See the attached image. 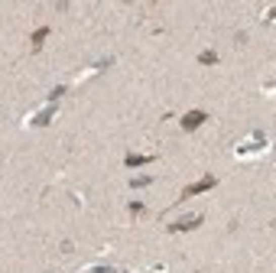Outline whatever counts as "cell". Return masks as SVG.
<instances>
[{
    "instance_id": "obj_1",
    "label": "cell",
    "mask_w": 276,
    "mask_h": 273,
    "mask_svg": "<svg viewBox=\"0 0 276 273\" xmlns=\"http://www.w3.org/2000/svg\"><path fill=\"white\" fill-rule=\"evenodd\" d=\"M266 143H270V140H266L263 130H254V134H247V140H241V143H237V160H250V156L263 153Z\"/></svg>"
},
{
    "instance_id": "obj_2",
    "label": "cell",
    "mask_w": 276,
    "mask_h": 273,
    "mask_svg": "<svg viewBox=\"0 0 276 273\" xmlns=\"http://www.w3.org/2000/svg\"><path fill=\"white\" fill-rule=\"evenodd\" d=\"M214 185H218V179L214 176H205V179H198V182H192L186 192L179 195V199H175V205H179L182 199H192V195H202V192H208V189H214Z\"/></svg>"
},
{
    "instance_id": "obj_3",
    "label": "cell",
    "mask_w": 276,
    "mask_h": 273,
    "mask_svg": "<svg viewBox=\"0 0 276 273\" xmlns=\"http://www.w3.org/2000/svg\"><path fill=\"white\" fill-rule=\"evenodd\" d=\"M205 121H208V114H205V111H186V117H182V130L192 134V130H198Z\"/></svg>"
},
{
    "instance_id": "obj_4",
    "label": "cell",
    "mask_w": 276,
    "mask_h": 273,
    "mask_svg": "<svg viewBox=\"0 0 276 273\" xmlns=\"http://www.w3.org/2000/svg\"><path fill=\"white\" fill-rule=\"evenodd\" d=\"M202 221H205V215H186V218H179L175 224H169V231H175V234H179V231H195Z\"/></svg>"
},
{
    "instance_id": "obj_5",
    "label": "cell",
    "mask_w": 276,
    "mask_h": 273,
    "mask_svg": "<svg viewBox=\"0 0 276 273\" xmlns=\"http://www.w3.org/2000/svg\"><path fill=\"white\" fill-rule=\"evenodd\" d=\"M153 160H156L153 153H127V156H124V166H127V169H136V166H150Z\"/></svg>"
},
{
    "instance_id": "obj_6",
    "label": "cell",
    "mask_w": 276,
    "mask_h": 273,
    "mask_svg": "<svg viewBox=\"0 0 276 273\" xmlns=\"http://www.w3.org/2000/svg\"><path fill=\"white\" fill-rule=\"evenodd\" d=\"M52 117H56V104H45V107H42V111H39V114H36V117H29V121H26V124H33V127H45V124H49V121H52Z\"/></svg>"
},
{
    "instance_id": "obj_7",
    "label": "cell",
    "mask_w": 276,
    "mask_h": 273,
    "mask_svg": "<svg viewBox=\"0 0 276 273\" xmlns=\"http://www.w3.org/2000/svg\"><path fill=\"white\" fill-rule=\"evenodd\" d=\"M45 36H49V26H39V29H36V33H33V52H39V49H42Z\"/></svg>"
},
{
    "instance_id": "obj_8",
    "label": "cell",
    "mask_w": 276,
    "mask_h": 273,
    "mask_svg": "<svg viewBox=\"0 0 276 273\" xmlns=\"http://www.w3.org/2000/svg\"><path fill=\"white\" fill-rule=\"evenodd\" d=\"M147 185H153V176H133L130 179V189H147Z\"/></svg>"
},
{
    "instance_id": "obj_9",
    "label": "cell",
    "mask_w": 276,
    "mask_h": 273,
    "mask_svg": "<svg viewBox=\"0 0 276 273\" xmlns=\"http://www.w3.org/2000/svg\"><path fill=\"white\" fill-rule=\"evenodd\" d=\"M198 62H202V65H214V62H218V52H214V49L198 52Z\"/></svg>"
},
{
    "instance_id": "obj_10",
    "label": "cell",
    "mask_w": 276,
    "mask_h": 273,
    "mask_svg": "<svg viewBox=\"0 0 276 273\" xmlns=\"http://www.w3.org/2000/svg\"><path fill=\"white\" fill-rule=\"evenodd\" d=\"M62 95H65V88H56V91H49V104H56V101L62 98Z\"/></svg>"
},
{
    "instance_id": "obj_11",
    "label": "cell",
    "mask_w": 276,
    "mask_h": 273,
    "mask_svg": "<svg viewBox=\"0 0 276 273\" xmlns=\"http://www.w3.org/2000/svg\"><path fill=\"white\" fill-rule=\"evenodd\" d=\"M143 212V202H130V215H140Z\"/></svg>"
}]
</instances>
